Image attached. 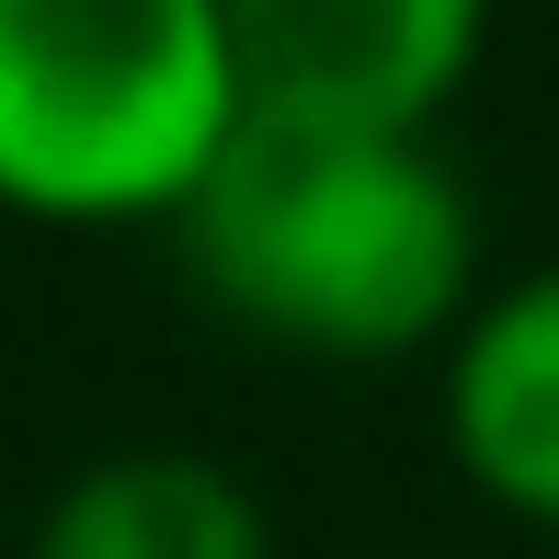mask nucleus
<instances>
[{"mask_svg":"<svg viewBox=\"0 0 559 559\" xmlns=\"http://www.w3.org/2000/svg\"><path fill=\"white\" fill-rule=\"evenodd\" d=\"M23 559H274V514L194 445H115L46 491Z\"/></svg>","mask_w":559,"mask_h":559,"instance_id":"nucleus-5","label":"nucleus"},{"mask_svg":"<svg viewBox=\"0 0 559 559\" xmlns=\"http://www.w3.org/2000/svg\"><path fill=\"white\" fill-rule=\"evenodd\" d=\"M435 423H445L456 479L491 514L559 537V263L514 274V286H479V309L445 343Z\"/></svg>","mask_w":559,"mask_h":559,"instance_id":"nucleus-4","label":"nucleus"},{"mask_svg":"<svg viewBox=\"0 0 559 559\" xmlns=\"http://www.w3.org/2000/svg\"><path fill=\"white\" fill-rule=\"evenodd\" d=\"M251 115L435 138L491 46V0H228Z\"/></svg>","mask_w":559,"mask_h":559,"instance_id":"nucleus-3","label":"nucleus"},{"mask_svg":"<svg viewBox=\"0 0 559 559\" xmlns=\"http://www.w3.org/2000/svg\"><path fill=\"white\" fill-rule=\"evenodd\" d=\"M240 126L228 0H0V217L171 228Z\"/></svg>","mask_w":559,"mask_h":559,"instance_id":"nucleus-2","label":"nucleus"},{"mask_svg":"<svg viewBox=\"0 0 559 559\" xmlns=\"http://www.w3.org/2000/svg\"><path fill=\"white\" fill-rule=\"evenodd\" d=\"M171 240L228 332L297 366L445 354L479 309V206L435 138L251 115Z\"/></svg>","mask_w":559,"mask_h":559,"instance_id":"nucleus-1","label":"nucleus"}]
</instances>
